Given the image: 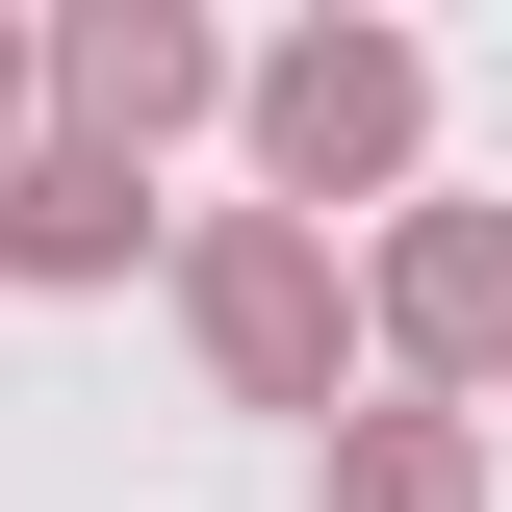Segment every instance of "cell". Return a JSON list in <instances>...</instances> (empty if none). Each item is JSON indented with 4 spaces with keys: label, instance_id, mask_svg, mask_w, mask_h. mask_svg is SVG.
I'll return each mask as SVG.
<instances>
[{
    "label": "cell",
    "instance_id": "1",
    "mask_svg": "<svg viewBox=\"0 0 512 512\" xmlns=\"http://www.w3.org/2000/svg\"><path fill=\"white\" fill-rule=\"evenodd\" d=\"M180 359L231 384V410H282V436H359V231H308V205H205L180 231Z\"/></svg>",
    "mask_w": 512,
    "mask_h": 512
},
{
    "label": "cell",
    "instance_id": "2",
    "mask_svg": "<svg viewBox=\"0 0 512 512\" xmlns=\"http://www.w3.org/2000/svg\"><path fill=\"white\" fill-rule=\"evenodd\" d=\"M231 128H256V205H436V52L410 26H282V52L231 77Z\"/></svg>",
    "mask_w": 512,
    "mask_h": 512
},
{
    "label": "cell",
    "instance_id": "3",
    "mask_svg": "<svg viewBox=\"0 0 512 512\" xmlns=\"http://www.w3.org/2000/svg\"><path fill=\"white\" fill-rule=\"evenodd\" d=\"M359 333L410 410H487L512 384V205H384L359 231Z\"/></svg>",
    "mask_w": 512,
    "mask_h": 512
},
{
    "label": "cell",
    "instance_id": "4",
    "mask_svg": "<svg viewBox=\"0 0 512 512\" xmlns=\"http://www.w3.org/2000/svg\"><path fill=\"white\" fill-rule=\"evenodd\" d=\"M231 77H256V52L205 26V0H77V26H52V154H128V180H154Z\"/></svg>",
    "mask_w": 512,
    "mask_h": 512
},
{
    "label": "cell",
    "instance_id": "5",
    "mask_svg": "<svg viewBox=\"0 0 512 512\" xmlns=\"http://www.w3.org/2000/svg\"><path fill=\"white\" fill-rule=\"evenodd\" d=\"M128 256H154V180L128 154H26L0 180V282H128Z\"/></svg>",
    "mask_w": 512,
    "mask_h": 512
},
{
    "label": "cell",
    "instance_id": "6",
    "mask_svg": "<svg viewBox=\"0 0 512 512\" xmlns=\"http://www.w3.org/2000/svg\"><path fill=\"white\" fill-rule=\"evenodd\" d=\"M308 461H333V512H487V410H359Z\"/></svg>",
    "mask_w": 512,
    "mask_h": 512
},
{
    "label": "cell",
    "instance_id": "7",
    "mask_svg": "<svg viewBox=\"0 0 512 512\" xmlns=\"http://www.w3.org/2000/svg\"><path fill=\"white\" fill-rule=\"evenodd\" d=\"M26 154H52V52L0 26V180H26Z\"/></svg>",
    "mask_w": 512,
    "mask_h": 512
}]
</instances>
